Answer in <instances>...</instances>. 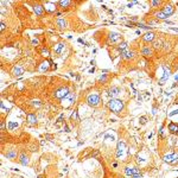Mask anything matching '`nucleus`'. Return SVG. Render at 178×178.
Instances as JSON below:
<instances>
[{"instance_id":"f257e3e1","label":"nucleus","mask_w":178,"mask_h":178,"mask_svg":"<svg viewBox=\"0 0 178 178\" xmlns=\"http://www.w3.org/2000/svg\"><path fill=\"white\" fill-rule=\"evenodd\" d=\"M108 108L113 112V113H120L124 109V102L119 99H110L108 102Z\"/></svg>"},{"instance_id":"f03ea898","label":"nucleus","mask_w":178,"mask_h":178,"mask_svg":"<svg viewBox=\"0 0 178 178\" xmlns=\"http://www.w3.org/2000/svg\"><path fill=\"white\" fill-rule=\"evenodd\" d=\"M164 160L166 163H170V164H176L178 162V153H176L173 151L169 152V153H166L164 156Z\"/></svg>"},{"instance_id":"7ed1b4c3","label":"nucleus","mask_w":178,"mask_h":178,"mask_svg":"<svg viewBox=\"0 0 178 178\" xmlns=\"http://www.w3.org/2000/svg\"><path fill=\"white\" fill-rule=\"evenodd\" d=\"M87 102H88L89 106L95 107V106H97L100 103V96L97 94H95V93H93V94H90L89 96L87 97Z\"/></svg>"},{"instance_id":"20e7f679","label":"nucleus","mask_w":178,"mask_h":178,"mask_svg":"<svg viewBox=\"0 0 178 178\" xmlns=\"http://www.w3.org/2000/svg\"><path fill=\"white\" fill-rule=\"evenodd\" d=\"M70 93H69V90H68V88H61V89H58L57 92L55 93L54 95H55V97H57V99H64L65 96H68Z\"/></svg>"},{"instance_id":"39448f33","label":"nucleus","mask_w":178,"mask_h":178,"mask_svg":"<svg viewBox=\"0 0 178 178\" xmlns=\"http://www.w3.org/2000/svg\"><path fill=\"white\" fill-rule=\"evenodd\" d=\"M74 99H75V96H74L72 94H69L68 96H65L64 99H62V106H64V107H69L71 103L74 102Z\"/></svg>"},{"instance_id":"423d86ee","label":"nucleus","mask_w":178,"mask_h":178,"mask_svg":"<svg viewBox=\"0 0 178 178\" xmlns=\"http://www.w3.org/2000/svg\"><path fill=\"white\" fill-rule=\"evenodd\" d=\"M125 152H126V147H125V144L122 141H119L118 144V151H116V156L118 158L125 156Z\"/></svg>"},{"instance_id":"0eeeda50","label":"nucleus","mask_w":178,"mask_h":178,"mask_svg":"<svg viewBox=\"0 0 178 178\" xmlns=\"http://www.w3.org/2000/svg\"><path fill=\"white\" fill-rule=\"evenodd\" d=\"M125 172L127 176H137L139 175V170L137 167H131V166H127L125 169Z\"/></svg>"},{"instance_id":"6e6552de","label":"nucleus","mask_w":178,"mask_h":178,"mask_svg":"<svg viewBox=\"0 0 178 178\" xmlns=\"http://www.w3.org/2000/svg\"><path fill=\"white\" fill-rule=\"evenodd\" d=\"M44 8H45L48 12H55V10H56V5H55V2H52V1H46Z\"/></svg>"},{"instance_id":"1a4fd4ad","label":"nucleus","mask_w":178,"mask_h":178,"mask_svg":"<svg viewBox=\"0 0 178 178\" xmlns=\"http://www.w3.org/2000/svg\"><path fill=\"white\" fill-rule=\"evenodd\" d=\"M163 13L165 14L166 17H169V16H171L173 12H175V7H173L172 5H167V6H165V8L163 10Z\"/></svg>"},{"instance_id":"9d476101","label":"nucleus","mask_w":178,"mask_h":178,"mask_svg":"<svg viewBox=\"0 0 178 178\" xmlns=\"http://www.w3.org/2000/svg\"><path fill=\"white\" fill-rule=\"evenodd\" d=\"M163 70H164V75H163V77L160 78V84H164V82L170 77V70L167 69L166 67H163Z\"/></svg>"},{"instance_id":"9b49d317","label":"nucleus","mask_w":178,"mask_h":178,"mask_svg":"<svg viewBox=\"0 0 178 178\" xmlns=\"http://www.w3.org/2000/svg\"><path fill=\"white\" fill-rule=\"evenodd\" d=\"M142 39H144L145 42H152V40L154 39V33H153V32L145 33V35L142 36Z\"/></svg>"},{"instance_id":"f8f14e48","label":"nucleus","mask_w":178,"mask_h":178,"mask_svg":"<svg viewBox=\"0 0 178 178\" xmlns=\"http://www.w3.org/2000/svg\"><path fill=\"white\" fill-rule=\"evenodd\" d=\"M64 49V44L63 43H57L56 45H54V51L56 54H61Z\"/></svg>"},{"instance_id":"ddd939ff","label":"nucleus","mask_w":178,"mask_h":178,"mask_svg":"<svg viewBox=\"0 0 178 178\" xmlns=\"http://www.w3.org/2000/svg\"><path fill=\"white\" fill-rule=\"evenodd\" d=\"M109 96H112V99L113 97H115V96H118L119 94H120V89L119 88H116V87H114V88H112L110 90H109Z\"/></svg>"},{"instance_id":"4468645a","label":"nucleus","mask_w":178,"mask_h":178,"mask_svg":"<svg viewBox=\"0 0 178 178\" xmlns=\"http://www.w3.org/2000/svg\"><path fill=\"white\" fill-rule=\"evenodd\" d=\"M12 74L14 76H20L23 74V68L22 67H19V65H17L13 68V70H12Z\"/></svg>"},{"instance_id":"2eb2a0df","label":"nucleus","mask_w":178,"mask_h":178,"mask_svg":"<svg viewBox=\"0 0 178 178\" xmlns=\"http://www.w3.org/2000/svg\"><path fill=\"white\" fill-rule=\"evenodd\" d=\"M27 121H29V124H36L37 122V118H36V115L35 114H27Z\"/></svg>"},{"instance_id":"dca6fc26","label":"nucleus","mask_w":178,"mask_h":178,"mask_svg":"<svg viewBox=\"0 0 178 178\" xmlns=\"http://www.w3.org/2000/svg\"><path fill=\"white\" fill-rule=\"evenodd\" d=\"M33 11L36 12V14L40 16V14L44 12V7H43V6H40V5H36L35 7H33Z\"/></svg>"},{"instance_id":"f3484780","label":"nucleus","mask_w":178,"mask_h":178,"mask_svg":"<svg viewBox=\"0 0 178 178\" xmlns=\"http://www.w3.org/2000/svg\"><path fill=\"white\" fill-rule=\"evenodd\" d=\"M169 131L171 132V133H173V134H177L178 133V126L175 124H170L169 125Z\"/></svg>"},{"instance_id":"a211bd4d","label":"nucleus","mask_w":178,"mask_h":178,"mask_svg":"<svg viewBox=\"0 0 178 178\" xmlns=\"http://www.w3.org/2000/svg\"><path fill=\"white\" fill-rule=\"evenodd\" d=\"M119 37H120V36H119V33L112 32L110 35H109V40H110L112 43H114V42H116V40L119 39Z\"/></svg>"},{"instance_id":"6ab92c4d","label":"nucleus","mask_w":178,"mask_h":178,"mask_svg":"<svg viewBox=\"0 0 178 178\" xmlns=\"http://www.w3.org/2000/svg\"><path fill=\"white\" fill-rule=\"evenodd\" d=\"M121 56L124 57V58H131V57H133V52L132 51H128V50H125L121 52Z\"/></svg>"},{"instance_id":"aec40b11","label":"nucleus","mask_w":178,"mask_h":178,"mask_svg":"<svg viewBox=\"0 0 178 178\" xmlns=\"http://www.w3.org/2000/svg\"><path fill=\"white\" fill-rule=\"evenodd\" d=\"M58 5L61 7H68V6L71 5V1H69V0H61V1H58Z\"/></svg>"},{"instance_id":"412c9836","label":"nucleus","mask_w":178,"mask_h":178,"mask_svg":"<svg viewBox=\"0 0 178 178\" xmlns=\"http://www.w3.org/2000/svg\"><path fill=\"white\" fill-rule=\"evenodd\" d=\"M20 163H22L23 165H27V163H29V158H27L24 153L20 154Z\"/></svg>"},{"instance_id":"4be33fe9","label":"nucleus","mask_w":178,"mask_h":178,"mask_svg":"<svg viewBox=\"0 0 178 178\" xmlns=\"http://www.w3.org/2000/svg\"><path fill=\"white\" fill-rule=\"evenodd\" d=\"M56 24H57V26H58V27H61V29H63V27H65V24H67V23H65V20H64V19H58Z\"/></svg>"},{"instance_id":"5701e85b","label":"nucleus","mask_w":178,"mask_h":178,"mask_svg":"<svg viewBox=\"0 0 178 178\" xmlns=\"http://www.w3.org/2000/svg\"><path fill=\"white\" fill-rule=\"evenodd\" d=\"M152 51L150 48H144L142 49V55H145V56H151Z\"/></svg>"},{"instance_id":"b1692460","label":"nucleus","mask_w":178,"mask_h":178,"mask_svg":"<svg viewBox=\"0 0 178 178\" xmlns=\"http://www.w3.org/2000/svg\"><path fill=\"white\" fill-rule=\"evenodd\" d=\"M126 49H127V43H125V42H122V43L119 45V50H120L121 52H122V51H125Z\"/></svg>"},{"instance_id":"393cba45","label":"nucleus","mask_w":178,"mask_h":178,"mask_svg":"<svg viewBox=\"0 0 178 178\" xmlns=\"http://www.w3.org/2000/svg\"><path fill=\"white\" fill-rule=\"evenodd\" d=\"M156 17L158 18V19H166V18H167V17L165 16V14H164V13H163L162 11H160V12H158V13L156 14Z\"/></svg>"},{"instance_id":"a878e982","label":"nucleus","mask_w":178,"mask_h":178,"mask_svg":"<svg viewBox=\"0 0 178 178\" xmlns=\"http://www.w3.org/2000/svg\"><path fill=\"white\" fill-rule=\"evenodd\" d=\"M16 156H17L16 151H11V152H8V153L6 154V157H7V158H10V159H13Z\"/></svg>"},{"instance_id":"bb28decb","label":"nucleus","mask_w":178,"mask_h":178,"mask_svg":"<svg viewBox=\"0 0 178 178\" xmlns=\"http://www.w3.org/2000/svg\"><path fill=\"white\" fill-rule=\"evenodd\" d=\"M48 68H49V63H48V62H44V63H42V67H40V71L48 70Z\"/></svg>"},{"instance_id":"cd10ccee","label":"nucleus","mask_w":178,"mask_h":178,"mask_svg":"<svg viewBox=\"0 0 178 178\" xmlns=\"http://www.w3.org/2000/svg\"><path fill=\"white\" fill-rule=\"evenodd\" d=\"M17 126H18V125H17L16 122H8V128H10V130H13V128H16Z\"/></svg>"},{"instance_id":"c85d7f7f","label":"nucleus","mask_w":178,"mask_h":178,"mask_svg":"<svg viewBox=\"0 0 178 178\" xmlns=\"http://www.w3.org/2000/svg\"><path fill=\"white\" fill-rule=\"evenodd\" d=\"M42 54H43V56L46 57V56H49V50L48 49H43V50H42Z\"/></svg>"},{"instance_id":"c756f323","label":"nucleus","mask_w":178,"mask_h":178,"mask_svg":"<svg viewBox=\"0 0 178 178\" xmlns=\"http://www.w3.org/2000/svg\"><path fill=\"white\" fill-rule=\"evenodd\" d=\"M160 4V1H151V6H158Z\"/></svg>"},{"instance_id":"7c9ffc66","label":"nucleus","mask_w":178,"mask_h":178,"mask_svg":"<svg viewBox=\"0 0 178 178\" xmlns=\"http://www.w3.org/2000/svg\"><path fill=\"white\" fill-rule=\"evenodd\" d=\"M33 107H39V106H40V103L38 102V101H33Z\"/></svg>"},{"instance_id":"2f4dec72","label":"nucleus","mask_w":178,"mask_h":178,"mask_svg":"<svg viewBox=\"0 0 178 178\" xmlns=\"http://www.w3.org/2000/svg\"><path fill=\"white\" fill-rule=\"evenodd\" d=\"M140 121H141V124H145V122H146V118H145V116H142V118L140 119Z\"/></svg>"},{"instance_id":"473e14b6","label":"nucleus","mask_w":178,"mask_h":178,"mask_svg":"<svg viewBox=\"0 0 178 178\" xmlns=\"http://www.w3.org/2000/svg\"><path fill=\"white\" fill-rule=\"evenodd\" d=\"M5 23H1V26H0V30H1V31H2V30H4V29H5Z\"/></svg>"},{"instance_id":"72a5a7b5","label":"nucleus","mask_w":178,"mask_h":178,"mask_svg":"<svg viewBox=\"0 0 178 178\" xmlns=\"http://www.w3.org/2000/svg\"><path fill=\"white\" fill-rule=\"evenodd\" d=\"M76 115H77V112H74V114L71 115V119H76Z\"/></svg>"},{"instance_id":"f704fd0d","label":"nucleus","mask_w":178,"mask_h":178,"mask_svg":"<svg viewBox=\"0 0 178 178\" xmlns=\"http://www.w3.org/2000/svg\"><path fill=\"white\" fill-rule=\"evenodd\" d=\"M131 178H141L140 175H137V176H131Z\"/></svg>"},{"instance_id":"c9c22d12","label":"nucleus","mask_w":178,"mask_h":178,"mask_svg":"<svg viewBox=\"0 0 178 178\" xmlns=\"http://www.w3.org/2000/svg\"><path fill=\"white\" fill-rule=\"evenodd\" d=\"M65 132H69V127H68L67 125H65Z\"/></svg>"},{"instance_id":"e433bc0d","label":"nucleus","mask_w":178,"mask_h":178,"mask_svg":"<svg viewBox=\"0 0 178 178\" xmlns=\"http://www.w3.org/2000/svg\"><path fill=\"white\" fill-rule=\"evenodd\" d=\"M32 44H38V40L36 39V40H32Z\"/></svg>"},{"instance_id":"4c0bfd02","label":"nucleus","mask_w":178,"mask_h":178,"mask_svg":"<svg viewBox=\"0 0 178 178\" xmlns=\"http://www.w3.org/2000/svg\"><path fill=\"white\" fill-rule=\"evenodd\" d=\"M172 30H173V31H177V32H178V29H176V27H172Z\"/></svg>"},{"instance_id":"58836bf2","label":"nucleus","mask_w":178,"mask_h":178,"mask_svg":"<svg viewBox=\"0 0 178 178\" xmlns=\"http://www.w3.org/2000/svg\"><path fill=\"white\" fill-rule=\"evenodd\" d=\"M175 80H176V81H178V75L176 76V77H175Z\"/></svg>"},{"instance_id":"ea45409f","label":"nucleus","mask_w":178,"mask_h":178,"mask_svg":"<svg viewBox=\"0 0 178 178\" xmlns=\"http://www.w3.org/2000/svg\"><path fill=\"white\" fill-rule=\"evenodd\" d=\"M38 178H42V177H38Z\"/></svg>"}]
</instances>
